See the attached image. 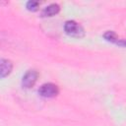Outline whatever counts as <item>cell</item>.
Wrapping results in <instances>:
<instances>
[{
    "instance_id": "3",
    "label": "cell",
    "mask_w": 126,
    "mask_h": 126,
    "mask_svg": "<svg viewBox=\"0 0 126 126\" xmlns=\"http://www.w3.org/2000/svg\"><path fill=\"white\" fill-rule=\"evenodd\" d=\"M38 78V72L36 70H29L23 77L22 85L26 89H30L33 87V85L36 83Z\"/></svg>"
},
{
    "instance_id": "6",
    "label": "cell",
    "mask_w": 126,
    "mask_h": 126,
    "mask_svg": "<svg viewBox=\"0 0 126 126\" xmlns=\"http://www.w3.org/2000/svg\"><path fill=\"white\" fill-rule=\"evenodd\" d=\"M103 36H104V38H105L106 40H108V41H110V42H114V43H116V44H118V45L124 46V39L119 38V36H118L114 32H112V31L106 32L103 34Z\"/></svg>"
},
{
    "instance_id": "4",
    "label": "cell",
    "mask_w": 126,
    "mask_h": 126,
    "mask_svg": "<svg viewBox=\"0 0 126 126\" xmlns=\"http://www.w3.org/2000/svg\"><path fill=\"white\" fill-rule=\"evenodd\" d=\"M13 69V63L8 59H0V79L8 76Z\"/></svg>"
},
{
    "instance_id": "5",
    "label": "cell",
    "mask_w": 126,
    "mask_h": 126,
    "mask_svg": "<svg viewBox=\"0 0 126 126\" xmlns=\"http://www.w3.org/2000/svg\"><path fill=\"white\" fill-rule=\"evenodd\" d=\"M59 10H60L59 5L56 4V3H52V4L48 5V6H46V7L42 10L41 16H42V17H51V16L56 15V14L59 12Z\"/></svg>"
},
{
    "instance_id": "2",
    "label": "cell",
    "mask_w": 126,
    "mask_h": 126,
    "mask_svg": "<svg viewBox=\"0 0 126 126\" xmlns=\"http://www.w3.org/2000/svg\"><path fill=\"white\" fill-rule=\"evenodd\" d=\"M59 93V89L55 84L52 83H46L40 86V88L38 89V94L40 96L42 97H46V98H50V97H54L58 94Z\"/></svg>"
},
{
    "instance_id": "7",
    "label": "cell",
    "mask_w": 126,
    "mask_h": 126,
    "mask_svg": "<svg viewBox=\"0 0 126 126\" xmlns=\"http://www.w3.org/2000/svg\"><path fill=\"white\" fill-rule=\"evenodd\" d=\"M39 6V2L38 1H33V0H31L29 2H27V8L30 10V11H36L37 8Z\"/></svg>"
},
{
    "instance_id": "1",
    "label": "cell",
    "mask_w": 126,
    "mask_h": 126,
    "mask_svg": "<svg viewBox=\"0 0 126 126\" xmlns=\"http://www.w3.org/2000/svg\"><path fill=\"white\" fill-rule=\"evenodd\" d=\"M64 31L67 34L73 37H83L85 34V31L81 25H79L75 21H67L64 25Z\"/></svg>"
}]
</instances>
